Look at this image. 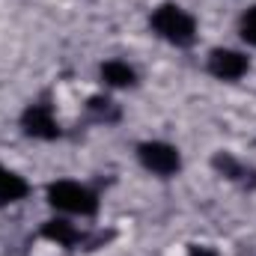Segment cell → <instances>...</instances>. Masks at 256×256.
Wrapping results in <instances>:
<instances>
[{"label":"cell","mask_w":256,"mask_h":256,"mask_svg":"<svg viewBox=\"0 0 256 256\" xmlns=\"http://www.w3.org/2000/svg\"><path fill=\"white\" fill-rule=\"evenodd\" d=\"M90 114L96 116V120H102V122H116L120 120V108L110 102V98H102V96H92L90 98Z\"/></svg>","instance_id":"30bf717a"},{"label":"cell","mask_w":256,"mask_h":256,"mask_svg":"<svg viewBox=\"0 0 256 256\" xmlns=\"http://www.w3.org/2000/svg\"><path fill=\"white\" fill-rule=\"evenodd\" d=\"M208 72L220 80H238L248 72V57L230 48H214L208 54Z\"/></svg>","instance_id":"5b68a950"},{"label":"cell","mask_w":256,"mask_h":256,"mask_svg":"<svg viewBox=\"0 0 256 256\" xmlns=\"http://www.w3.org/2000/svg\"><path fill=\"white\" fill-rule=\"evenodd\" d=\"M48 202L60 212H68V214H96L98 212L96 194L78 182H68V179L48 185Z\"/></svg>","instance_id":"7a4b0ae2"},{"label":"cell","mask_w":256,"mask_h":256,"mask_svg":"<svg viewBox=\"0 0 256 256\" xmlns=\"http://www.w3.org/2000/svg\"><path fill=\"white\" fill-rule=\"evenodd\" d=\"M42 238L57 242V244H63V248H78V244H84V236H80L68 220H48V224L42 226Z\"/></svg>","instance_id":"52a82bcc"},{"label":"cell","mask_w":256,"mask_h":256,"mask_svg":"<svg viewBox=\"0 0 256 256\" xmlns=\"http://www.w3.org/2000/svg\"><path fill=\"white\" fill-rule=\"evenodd\" d=\"M21 128H24V134L36 137V140H57L60 137V126H57L48 104H30L21 114Z\"/></svg>","instance_id":"277c9868"},{"label":"cell","mask_w":256,"mask_h":256,"mask_svg":"<svg viewBox=\"0 0 256 256\" xmlns=\"http://www.w3.org/2000/svg\"><path fill=\"white\" fill-rule=\"evenodd\" d=\"M137 158H140V164H143L149 173H155V176H173V173H179V167H182V158H179L176 146L161 143V140L140 143V146H137Z\"/></svg>","instance_id":"3957f363"},{"label":"cell","mask_w":256,"mask_h":256,"mask_svg":"<svg viewBox=\"0 0 256 256\" xmlns=\"http://www.w3.org/2000/svg\"><path fill=\"white\" fill-rule=\"evenodd\" d=\"M212 167L218 170V173H224L226 179H232V182H242V185H254L256 179H254V170H248L242 161H236L230 152H218L214 158H212Z\"/></svg>","instance_id":"8992f818"},{"label":"cell","mask_w":256,"mask_h":256,"mask_svg":"<svg viewBox=\"0 0 256 256\" xmlns=\"http://www.w3.org/2000/svg\"><path fill=\"white\" fill-rule=\"evenodd\" d=\"M102 80L110 84V86H134V84H137V72L128 63L110 60V63L102 66Z\"/></svg>","instance_id":"9c48e42d"},{"label":"cell","mask_w":256,"mask_h":256,"mask_svg":"<svg viewBox=\"0 0 256 256\" xmlns=\"http://www.w3.org/2000/svg\"><path fill=\"white\" fill-rule=\"evenodd\" d=\"M27 194H30V185H27L18 173L0 167V202H18V200H24Z\"/></svg>","instance_id":"ba28073f"},{"label":"cell","mask_w":256,"mask_h":256,"mask_svg":"<svg viewBox=\"0 0 256 256\" xmlns=\"http://www.w3.org/2000/svg\"><path fill=\"white\" fill-rule=\"evenodd\" d=\"M149 24H152V30L161 39H167L176 48H188V45H194V39H196V21H194V15H188L176 3H161L152 12Z\"/></svg>","instance_id":"6da1fadb"},{"label":"cell","mask_w":256,"mask_h":256,"mask_svg":"<svg viewBox=\"0 0 256 256\" xmlns=\"http://www.w3.org/2000/svg\"><path fill=\"white\" fill-rule=\"evenodd\" d=\"M242 39L256 48V6H250V9L242 15Z\"/></svg>","instance_id":"8fae6325"},{"label":"cell","mask_w":256,"mask_h":256,"mask_svg":"<svg viewBox=\"0 0 256 256\" xmlns=\"http://www.w3.org/2000/svg\"><path fill=\"white\" fill-rule=\"evenodd\" d=\"M188 256H218L214 248H206V244H191L188 248Z\"/></svg>","instance_id":"7c38bea8"}]
</instances>
